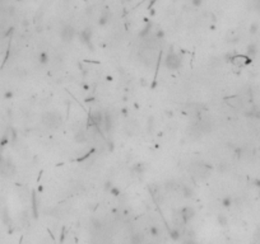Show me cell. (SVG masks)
Instances as JSON below:
<instances>
[{"label":"cell","mask_w":260,"mask_h":244,"mask_svg":"<svg viewBox=\"0 0 260 244\" xmlns=\"http://www.w3.org/2000/svg\"><path fill=\"white\" fill-rule=\"evenodd\" d=\"M61 122H63V120H61L60 115L55 111H49L46 113H44V116H42V123L49 128H56L61 125Z\"/></svg>","instance_id":"obj_1"},{"label":"cell","mask_w":260,"mask_h":244,"mask_svg":"<svg viewBox=\"0 0 260 244\" xmlns=\"http://www.w3.org/2000/svg\"><path fill=\"white\" fill-rule=\"evenodd\" d=\"M164 65L169 70H177L181 67V59L175 52H169L164 59Z\"/></svg>","instance_id":"obj_2"},{"label":"cell","mask_w":260,"mask_h":244,"mask_svg":"<svg viewBox=\"0 0 260 244\" xmlns=\"http://www.w3.org/2000/svg\"><path fill=\"white\" fill-rule=\"evenodd\" d=\"M17 172L15 165L10 160H3V163L0 164V174L4 177H13Z\"/></svg>","instance_id":"obj_3"},{"label":"cell","mask_w":260,"mask_h":244,"mask_svg":"<svg viewBox=\"0 0 260 244\" xmlns=\"http://www.w3.org/2000/svg\"><path fill=\"white\" fill-rule=\"evenodd\" d=\"M75 34H77V32H75V29H74L73 26L65 24V26L61 28V31H60V38H61L64 42H70V41L74 40Z\"/></svg>","instance_id":"obj_4"},{"label":"cell","mask_w":260,"mask_h":244,"mask_svg":"<svg viewBox=\"0 0 260 244\" xmlns=\"http://www.w3.org/2000/svg\"><path fill=\"white\" fill-rule=\"evenodd\" d=\"M78 38L79 41L83 43V45H88L91 43V40H92V29L91 28H84L82 29L79 33H78Z\"/></svg>","instance_id":"obj_5"},{"label":"cell","mask_w":260,"mask_h":244,"mask_svg":"<svg viewBox=\"0 0 260 244\" xmlns=\"http://www.w3.org/2000/svg\"><path fill=\"white\" fill-rule=\"evenodd\" d=\"M194 216H195V210L193 207H190V206H185V207L181 210V217H182L185 224H188Z\"/></svg>","instance_id":"obj_6"},{"label":"cell","mask_w":260,"mask_h":244,"mask_svg":"<svg viewBox=\"0 0 260 244\" xmlns=\"http://www.w3.org/2000/svg\"><path fill=\"white\" fill-rule=\"evenodd\" d=\"M112 125H114V120L112 117H111L110 113H105V118H103V130H105V132H110L111 130H112Z\"/></svg>","instance_id":"obj_7"},{"label":"cell","mask_w":260,"mask_h":244,"mask_svg":"<svg viewBox=\"0 0 260 244\" xmlns=\"http://www.w3.org/2000/svg\"><path fill=\"white\" fill-rule=\"evenodd\" d=\"M110 18H111V13L108 10L102 12L101 15H100V19H98V24L100 26H106L110 22Z\"/></svg>","instance_id":"obj_8"},{"label":"cell","mask_w":260,"mask_h":244,"mask_svg":"<svg viewBox=\"0 0 260 244\" xmlns=\"http://www.w3.org/2000/svg\"><path fill=\"white\" fill-rule=\"evenodd\" d=\"M151 31H152V22H149L148 19H145V26H144V28L140 31V33H139V37H142V38H144V37H147L148 34L151 33Z\"/></svg>","instance_id":"obj_9"},{"label":"cell","mask_w":260,"mask_h":244,"mask_svg":"<svg viewBox=\"0 0 260 244\" xmlns=\"http://www.w3.org/2000/svg\"><path fill=\"white\" fill-rule=\"evenodd\" d=\"M130 243L132 244H142L143 243V235L139 233H135L130 237Z\"/></svg>","instance_id":"obj_10"},{"label":"cell","mask_w":260,"mask_h":244,"mask_svg":"<svg viewBox=\"0 0 260 244\" xmlns=\"http://www.w3.org/2000/svg\"><path fill=\"white\" fill-rule=\"evenodd\" d=\"M87 140V134L84 132V131H77L75 132V141L77 142H79V144H82V142H84Z\"/></svg>","instance_id":"obj_11"},{"label":"cell","mask_w":260,"mask_h":244,"mask_svg":"<svg viewBox=\"0 0 260 244\" xmlns=\"http://www.w3.org/2000/svg\"><path fill=\"white\" fill-rule=\"evenodd\" d=\"M39 61H40V64H41V65H46V64H49V61H50L49 53H47V52H45V51H42V52L39 55Z\"/></svg>","instance_id":"obj_12"},{"label":"cell","mask_w":260,"mask_h":244,"mask_svg":"<svg viewBox=\"0 0 260 244\" xmlns=\"http://www.w3.org/2000/svg\"><path fill=\"white\" fill-rule=\"evenodd\" d=\"M246 51H247V55L250 56V59H251V57H254V56L257 53V47H256L255 43H250V45L247 46Z\"/></svg>","instance_id":"obj_13"},{"label":"cell","mask_w":260,"mask_h":244,"mask_svg":"<svg viewBox=\"0 0 260 244\" xmlns=\"http://www.w3.org/2000/svg\"><path fill=\"white\" fill-rule=\"evenodd\" d=\"M169 235H170V238H171L172 240H175V242H177V240L181 238V233H180V230H177V229H170Z\"/></svg>","instance_id":"obj_14"},{"label":"cell","mask_w":260,"mask_h":244,"mask_svg":"<svg viewBox=\"0 0 260 244\" xmlns=\"http://www.w3.org/2000/svg\"><path fill=\"white\" fill-rule=\"evenodd\" d=\"M144 169H145V167H144L143 163H137V164L133 167V172H134V173H138V174H142V173L144 172Z\"/></svg>","instance_id":"obj_15"},{"label":"cell","mask_w":260,"mask_h":244,"mask_svg":"<svg viewBox=\"0 0 260 244\" xmlns=\"http://www.w3.org/2000/svg\"><path fill=\"white\" fill-rule=\"evenodd\" d=\"M232 205V198L231 197H225L222 198V206H225V207H230Z\"/></svg>","instance_id":"obj_16"},{"label":"cell","mask_w":260,"mask_h":244,"mask_svg":"<svg viewBox=\"0 0 260 244\" xmlns=\"http://www.w3.org/2000/svg\"><path fill=\"white\" fill-rule=\"evenodd\" d=\"M110 193L112 195V196H120V193H121V191H120V188L119 187H115V186H112L110 188Z\"/></svg>","instance_id":"obj_17"},{"label":"cell","mask_w":260,"mask_h":244,"mask_svg":"<svg viewBox=\"0 0 260 244\" xmlns=\"http://www.w3.org/2000/svg\"><path fill=\"white\" fill-rule=\"evenodd\" d=\"M184 196L186 198H190L193 196V190L189 188V187H184Z\"/></svg>","instance_id":"obj_18"},{"label":"cell","mask_w":260,"mask_h":244,"mask_svg":"<svg viewBox=\"0 0 260 244\" xmlns=\"http://www.w3.org/2000/svg\"><path fill=\"white\" fill-rule=\"evenodd\" d=\"M32 201H33V215L37 217V202H36V193L32 195Z\"/></svg>","instance_id":"obj_19"},{"label":"cell","mask_w":260,"mask_h":244,"mask_svg":"<svg viewBox=\"0 0 260 244\" xmlns=\"http://www.w3.org/2000/svg\"><path fill=\"white\" fill-rule=\"evenodd\" d=\"M218 222L225 227V225H227V217H226L225 215H219V216H218Z\"/></svg>","instance_id":"obj_20"},{"label":"cell","mask_w":260,"mask_h":244,"mask_svg":"<svg viewBox=\"0 0 260 244\" xmlns=\"http://www.w3.org/2000/svg\"><path fill=\"white\" fill-rule=\"evenodd\" d=\"M149 233H151V235H152V237H157V235L159 234V229H158L157 227H151Z\"/></svg>","instance_id":"obj_21"},{"label":"cell","mask_w":260,"mask_h":244,"mask_svg":"<svg viewBox=\"0 0 260 244\" xmlns=\"http://www.w3.org/2000/svg\"><path fill=\"white\" fill-rule=\"evenodd\" d=\"M257 28H259L257 23H252V24L250 26V33H251V34H255V33L257 32Z\"/></svg>","instance_id":"obj_22"},{"label":"cell","mask_w":260,"mask_h":244,"mask_svg":"<svg viewBox=\"0 0 260 244\" xmlns=\"http://www.w3.org/2000/svg\"><path fill=\"white\" fill-rule=\"evenodd\" d=\"M13 96H14V93H13L12 90H7V92L4 93V98H5V99H10V98H13Z\"/></svg>","instance_id":"obj_23"},{"label":"cell","mask_w":260,"mask_h":244,"mask_svg":"<svg viewBox=\"0 0 260 244\" xmlns=\"http://www.w3.org/2000/svg\"><path fill=\"white\" fill-rule=\"evenodd\" d=\"M163 37H164V32H163L162 29H158V31H157V34H156V38H157V40H162Z\"/></svg>","instance_id":"obj_24"},{"label":"cell","mask_w":260,"mask_h":244,"mask_svg":"<svg viewBox=\"0 0 260 244\" xmlns=\"http://www.w3.org/2000/svg\"><path fill=\"white\" fill-rule=\"evenodd\" d=\"M201 3H203V0H191V4L194 5V7H200L201 5Z\"/></svg>","instance_id":"obj_25"},{"label":"cell","mask_w":260,"mask_h":244,"mask_svg":"<svg viewBox=\"0 0 260 244\" xmlns=\"http://www.w3.org/2000/svg\"><path fill=\"white\" fill-rule=\"evenodd\" d=\"M111 187H112V183H111V182H106L105 190H106V191H110V188H111Z\"/></svg>","instance_id":"obj_26"},{"label":"cell","mask_w":260,"mask_h":244,"mask_svg":"<svg viewBox=\"0 0 260 244\" xmlns=\"http://www.w3.org/2000/svg\"><path fill=\"white\" fill-rule=\"evenodd\" d=\"M121 113H122V115H127V109H126V108H122V109H121Z\"/></svg>","instance_id":"obj_27"},{"label":"cell","mask_w":260,"mask_h":244,"mask_svg":"<svg viewBox=\"0 0 260 244\" xmlns=\"http://www.w3.org/2000/svg\"><path fill=\"white\" fill-rule=\"evenodd\" d=\"M3 160H4V157H3V154H2V153H0V164L3 163Z\"/></svg>","instance_id":"obj_28"},{"label":"cell","mask_w":260,"mask_h":244,"mask_svg":"<svg viewBox=\"0 0 260 244\" xmlns=\"http://www.w3.org/2000/svg\"><path fill=\"white\" fill-rule=\"evenodd\" d=\"M39 191H40V192H42V191H44V187H42V186H40V187H39Z\"/></svg>","instance_id":"obj_29"},{"label":"cell","mask_w":260,"mask_h":244,"mask_svg":"<svg viewBox=\"0 0 260 244\" xmlns=\"http://www.w3.org/2000/svg\"><path fill=\"white\" fill-rule=\"evenodd\" d=\"M256 4H257V7L260 8V0H256Z\"/></svg>","instance_id":"obj_30"}]
</instances>
